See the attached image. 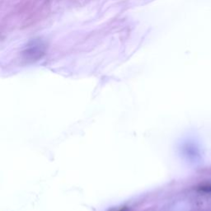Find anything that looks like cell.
Segmentation results:
<instances>
[{
  "mask_svg": "<svg viewBox=\"0 0 211 211\" xmlns=\"http://www.w3.org/2000/svg\"><path fill=\"white\" fill-rule=\"evenodd\" d=\"M198 191H199L205 192V193L211 192V185H204V186H200L198 188Z\"/></svg>",
  "mask_w": 211,
  "mask_h": 211,
  "instance_id": "7a4b0ae2",
  "label": "cell"
},
{
  "mask_svg": "<svg viewBox=\"0 0 211 211\" xmlns=\"http://www.w3.org/2000/svg\"><path fill=\"white\" fill-rule=\"evenodd\" d=\"M45 46L41 44H33V46H30L28 49L24 51V55L26 58H29L31 59H37L41 58L45 54Z\"/></svg>",
  "mask_w": 211,
  "mask_h": 211,
  "instance_id": "6da1fadb",
  "label": "cell"
},
{
  "mask_svg": "<svg viewBox=\"0 0 211 211\" xmlns=\"http://www.w3.org/2000/svg\"><path fill=\"white\" fill-rule=\"evenodd\" d=\"M129 210V208L126 207V206H124V207H121L120 210H118L116 211H128Z\"/></svg>",
  "mask_w": 211,
  "mask_h": 211,
  "instance_id": "3957f363",
  "label": "cell"
}]
</instances>
